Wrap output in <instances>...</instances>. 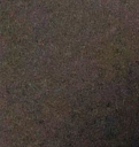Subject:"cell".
I'll return each mask as SVG.
<instances>
[]
</instances>
